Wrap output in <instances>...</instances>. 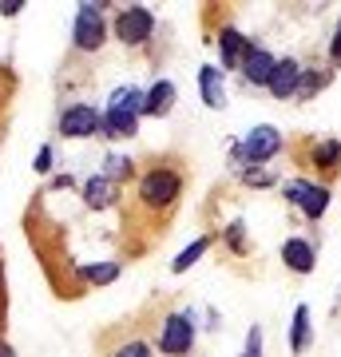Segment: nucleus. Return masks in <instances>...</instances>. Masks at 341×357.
<instances>
[{
    "mask_svg": "<svg viewBox=\"0 0 341 357\" xmlns=\"http://www.w3.org/2000/svg\"><path fill=\"white\" fill-rule=\"evenodd\" d=\"M199 91H202V103L206 107H227V79L218 68H199Z\"/></svg>",
    "mask_w": 341,
    "mask_h": 357,
    "instance_id": "obj_13",
    "label": "nucleus"
},
{
    "mask_svg": "<svg viewBox=\"0 0 341 357\" xmlns=\"http://www.w3.org/2000/svg\"><path fill=\"white\" fill-rule=\"evenodd\" d=\"M63 187H72V175H56L52 178V191H63Z\"/></svg>",
    "mask_w": 341,
    "mask_h": 357,
    "instance_id": "obj_29",
    "label": "nucleus"
},
{
    "mask_svg": "<svg viewBox=\"0 0 341 357\" xmlns=\"http://www.w3.org/2000/svg\"><path fill=\"white\" fill-rule=\"evenodd\" d=\"M286 199H290L310 222H317V218L329 211V187H321L314 178H290V183H286Z\"/></svg>",
    "mask_w": 341,
    "mask_h": 357,
    "instance_id": "obj_4",
    "label": "nucleus"
},
{
    "mask_svg": "<svg viewBox=\"0 0 341 357\" xmlns=\"http://www.w3.org/2000/svg\"><path fill=\"white\" fill-rule=\"evenodd\" d=\"M329 76H333L329 68H317V64L305 68V64H302V84H298V96H294V100H314L317 91L329 84Z\"/></svg>",
    "mask_w": 341,
    "mask_h": 357,
    "instance_id": "obj_18",
    "label": "nucleus"
},
{
    "mask_svg": "<svg viewBox=\"0 0 341 357\" xmlns=\"http://www.w3.org/2000/svg\"><path fill=\"white\" fill-rule=\"evenodd\" d=\"M242 357H262V330H258V326L246 333V354Z\"/></svg>",
    "mask_w": 341,
    "mask_h": 357,
    "instance_id": "obj_26",
    "label": "nucleus"
},
{
    "mask_svg": "<svg viewBox=\"0 0 341 357\" xmlns=\"http://www.w3.org/2000/svg\"><path fill=\"white\" fill-rule=\"evenodd\" d=\"M103 175L112 178V183H123V178L135 175V163H131V159H119V155H112V159H107V171H103Z\"/></svg>",
    "mask_w": 341,
    "mask_h": 357,
    "instance_id": "obj_23",
    "label": "nucleus"
},
{
    "mask_svg": "<svg viewBox=\"0 0 341 357\" xmlns=\"http://www.w3.org/2000/svg\"><path fill=\"white\" fill-rule=\"evenodd\" d=\"M282 262H286V270H294V274H310L314 262H317L314 243H305V238H286V243H282Z\"/></svg>",
    "mask_w": 341,
    "mask_h": 357,
    "instance_id": "obj_12",
    "label": "nucleus"
},
{
    "mask_svg": "<svg viewBox=\"0 0 341 357\" xmlns=\"http://www.w3.org/2000/svg\"><path fill=\"white\" fill-rule=\"evenodd\" d=\"M115 195H119V183H112L107 175H91L88 183H84V203L91 206V211H103V206L115 203Z\"/></svg>",
    "mask_w": 341,
    "mask_h": 357,
    "instance_id": "obj_15",
    "label": "nucleus"
},
{
    "mask_svg": "<svg viewBox=\"0 0 341 357\" xmlns=\"http://www.w3.org/2000/svg\"><path fill=\"white\" fill-rule=\"evenodd\" d=\"M103 36H107V24H103V4H79L76 24H72V40H76L79 52H100Z\"/></svg>",
    "mask_w": 341,
    "mask_h": 357,
    "instance_id": "obj_5",
    "label": "nucleus"
},
{
    "mask_svg": "<svg viewBox=\"0 0 341 357\" xmlns=\"http://www.w3.org/2000/svg\"><path fill=\"white\" fill-rule=\"evenodd\" d=\"M274 171H270V167H242V183H246V187H270V183H274Z\"/></svg>",
    "mask_w": 341,
    "mask_h": 357,
    "instance_id": "obj_24",
    "label": "nucleus"
},
{
    "mask_svg": "<svg viewBox=\"0 0 341 357\" xmlns=\"http://www.w3.org/2000/svg\"><path fill=\"white\" fill-rule=\"evenodd\" d=\"M135 131H139V115H123V112H107L103 107V119H100L103 139H131Z\"/></svg>",
    "mask_w": 341,
    "mask_h": 357,
    "instance_id": "obj_14",
    "label": "nucleus"
},
{
    "mask_svg": "<svg viewBox=\"0 0 341 357\" xmlns=\"http://www.w3.org/2000/svg\"><path fill=\"white\" fill-rule=\"evenodd\" d=\"M36 171H52V147H40V155H36Z\"/></svg>",
    "mask_w": 341,
    "mask_h": 357,
    "instance_id": "obj_27",
    "label": "nucleus"
},
{
    "mask_svg": "<svg viewBox=\"0 0 341 357\" xmlns=\"http://www.w3.org/2000/svg\"><path fill=\"white\" fill-rule=\"evenodd\" d=\"M143 103H147V91H139V88H115L112 100H107V112L143 115Z\"/></svg>",
    "mask_w": 341,
    "mask_h": 357,
    "instance_id": "obj_17",
    "label": "nucleus"
},
{
    "mask_svg": "<svg viewBox=\"0 0 341 357\" xmlns=\"http://www.w3.org/2000/svg\"><path fill=\"white\" fill-rule=\"evenodd\" d=\"M0 278H4V262H0Z\"/></svg>",
    "mask_w": 341,
    "mask_h": 357,
    "instance_id": "obj_31",
    "label": "nucleus"
},
{
    "mask_svg": "<svg viewBox=\"0 0 341 357\" xmlns=\"http://www.w3.org/2000/svg\"><path fill=\"white\" fill-rule=\"evenodd\" d=\"M20 8H24V0H4V4H0V13L4 16H16Z\"/></svg>",
    "mask_w": 341,
    "mask_h": 357,
    "instance_id": "obj_28",
    "label": "nucleus"
},
{
    "mask_svg": "<svg viewBox=\"0 0 341 357\" xmlns=\"http://www.w3.org/2000/svg\"><path fill=\"white\" fill-rule=\"evenodd\" d=\"M0 357H16V354H13V345H8V342H0Z\"/></svg>",
    "mask_w": 341,
    "mask_h": 357,
    "instance_id": "obj_30",
    "label": "nucleus"
},
{
    "mask_svg": "<svg viewBox=\"0 0 341 357\" xmlns=\"http://www.w3.org/2000/svg\"><path fill=\"white\" fill-rule=\"evenodd\" d=\"M190 345H195V321H190V314H167L163 326H159V349L167 357H183V354H190Z\"/></svg>",
    "mask_w": 341,
    "mask_h": 357,
    "instance_id": "obj_6",
    "label": "nucleus"
},
{
    "mask_svg": "<svg viewBox=\"0 0 341 357\" xmlns=\"http://www.w3.org/2000/svg\"><path fill=\"white\" fill-rule=\"evenodd\" d=\"M290 159L298 163V171L314 175V183L329 187L341 175V143L329 135H302L290 139Z\"/></svg>",
    "mask_w": 341,
    "mask_h": 357,
    "instance_id": "obj_1",
    "label": "nucleus"
},
{
    "mask_svg": "<svg viewBox=\"0 0 341 357\" xmlns=\"http://www.w3.org/2000/svg\"><path fill=\"white\" fill-rule=\"evenodd\" d=\"M100 119H103V112H96L91 103H68L60 112V135H68V139H91L100 131Z\"/></svg>",
    "mask_w": 341,
    "mask_h": 357,
    "instance_id": "obj_8",
    "label": "nucleus"
},
{
    "mask_svg": "<svg viewBox=\"0 0 341 357\" xmlns=\"http://www.w3.org/2000/svg\"><path fill=\"white\" fill-rule=\"evenodd\" d=\"M286 143H282V135H278V128H270V123H262V128H254L246 139L234 147V159H238L242 167H266L274 155L282 151Z\"/></svg>",
    "mask_w": 341,
    "mask_h": 357,
    "instance_id": "obj_3",
    "label": "nucleus"
},
{
    "mask_svg": "<svg viewBox=\"0 0 341 357\" xmlns=\"http://www.w3.org/2000/svg\"><path fill=\"white\" fill-rule=\"evenodd\" d=\"M151 32H155V16L147 8H139V4H131V8H123L115 16V36L123 40L127 48H143L151 40Z\"/></svg>",
    "mask_w": 341,
    "mask_h": 357,
    "instance_id": "obj_7",
    "label": "nucleus"
},
{
    "mask_svg": "<svg viewBox=\"0 0 341 357\" xmlns=\"http://www.w3.org/2000/svg\"><path fill=\"white\" fill-rule=\"evenodd\" d=\"M206 246H211V234H202L199 243H190L187 250H183V255H179L175 262H171V270H175V274H183V270H190V266H195V262H199L202 255H206Z\"/></svg>",
    "mask_w": 341,
    "mask_h": 357,
    "instance_id": "obj_20",
    "label": "nucleus"
},
{
    "mask_svg": "<svg viewBox=\"0 0 341 357\" xmlns=\"http://www.w3.org/2000/svg\"><path fill=\"white\" fill-rule=\"evenodd\" d=\"M179 199H183V171H179L175 163H159L139 178L135 203H139L147 215H171L179 206Z\"/></svg>",
    "mask_w": 341,
    "mask_h": 357,
    "instance_id": "obj_2",
    "label": "nucleus"
},
{
    "mask_svg": "<svg viewBox=\"0 0 341 357\" xmlns=\"http://www.w3.org/2000/svg\"><path fill=\"white\" fill-rule=\"evenodd\" d=\"M171 107H175V84L171 79H155L151 91H147V103H143V115L163 119V115H171Z\"/></svg>",
    "mask_w": 341,
    "mask_h": 357,
    "instance_id": "obj_16",
    "label": "nucleus"
},
{
    "mask_svg": "<svg viewBox=\"0 0 341 357\" xmlns=\"http://www.w3.org/2000/svg\"><path fill=\"white\" fill-rule=\"evenodd\" d=\"M338 32H341V24H338Z\"/></svg>",
    "mask_w": 341,
    "mask_h": 357,
    "instance_id": "obj_32",
    "label": "nucleus"
},
{
    "mask_svg": "<svg viewBox=\"0 0 341 357\" xmlns=\"http://www.w3.org/2000/svg\"><path fill=\"white\" fill-rule=\"evenodd\" d=\"M274 68H278V60H274V56H270L266 48H258V44H254L250 56H246V64H242V76H246V84L270 88V76H274Z\"/></svg>",
    "mask_w": 341,
    "mask_h": 357,
    "instance_id": "obj_11",
    "label": "nucleus"
},
{
    "mask_svg": "<svg viewBox=\"0 0 341 357\" xmlns=\"http://www.w3.org/2000/svg\"><path fill=\"white\" fill-rule=\"evenodd\" d=\"M112 357H151V345L135 337V342H123V345H119V349H115Z\"/></svg>",
    "mask_w": 341,
    "mask_h": 357,
    "instance_id": "obj_25",
    "label": "nucleus"
},
{
    "mask_svg": "<svg viewBox=\"0 0 341 357\" xmlns=\"http://www.w3.org/2000/svg\"><path fill=\"white\" fill-rule=\"evenodd\" d=\"M250 48H254V40H246L238 28H222V32H218V52H222V64H227V72H242V64H246Z\"/></svg>",
    "mask_w": 341,
    "mask_h": 357,
    "instance_id": "obj_10",
    "label": "nucleus"
},
{
    "mask_svg": "<svg viewBox=\"0 0 341 357\" xmlns=\"http://www.w3.org/2000/svg\"><path fill=\"white\" fill-rule=\"evenodd\" d=\"M305 349H310V306H298L290 326V354H305Z\"/></svg>",
    "mask_w": 341,
    "mask_h": 357,
    "instance_id": "obj_19",
    "label": "nucleus"
},
{
    "mask_svg": "<svg viewBox=\"0 0 341 357\" xmlns=\"http://www.w3.org/2000/svg\"><path fill=\"white\" fill-rule=\"evenodd\" d=\"M84 278L91 282V286H107V282L119 278V262H103V266H88L84 270Z\"/></svg>",
    "mask_w": 341,
    "mask_h": 357,
    "instance_id": "obj_22",
    "label": "nucleus"
},
{
    "mask_svg": "<svg viewBox=\"0 0 341 357\" xmlns=\"http://www.w3.org/2000/svg\"><path fill=\"white\" fill-rule=\"evenodd\" d=\"M298 84H302V60L286 56V60H278V68H274L266 91H270L274 100H294V96H298Z\"/></svg>",
    "mask_w": 341,
    "mask_h": 357,
    "instance_id": "obj_9",
    "label": "nucleus"
},
{
    "mask_svg": "<svg viewBox=\"0 0 341 357\" xmlns=\"http://www.w3.org/2000/svg\"><path fill=\"white\" fill-rule=\"evenodd\" d=\"M222 246H227L230 255H246V227H242V222H230V227L222 230Z\"/></svg>",
    "mask_w": 341,
    "mask_h": 357,
    "instance_id": "obj_21",
    "label": "nucleus"
}]
</instances>
